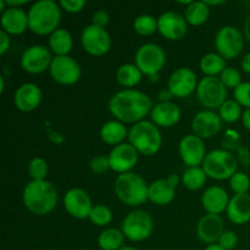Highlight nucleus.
I'll return each mask as SVG.
<instances>
[{"instance_id": "obj_19", "label": "nucleus", "mask_w": 250, "mask_h": 250, "mask_svg": "<svg viewBox=\"0 0 250 250\" xmlns=\"http://www.w3.org/2000/svg\"><path fill=\"white\" fill-rule=\"evenodd\" d=\"M139 153L129 143H122L114 146L109 153L110 170L122 175V173L132 172L134 166L138 163Z\"/></svg>"}, {"instance_id": "obj_20", "label": "nucleus", "mask_w": 250, "mask_h": 250, "mask_svg": "<svg viewBox=\"0 0 250 250\" xmlns=\"http://www.w3.org/2000/svg\"><path fill=\"white\" fill-rule=\"evenodd\" d=\"M187 21L178 12L166 11L158 17V32L167 41H180L187 34Z\"/></svg>"}, {"instance_id": "obj_38", "label": "nucleus", "mask_w": 250, "mask_h": 250, "mask_svg": "<svg viewBox=\"0 0 250 250\" xmlns=\"http://www.w3.org/2000/svg\"><path fill=\"white\" fill-rule=\"evenodd\" d=\"M229 187L234 194H246L250 188V178L246 172L237 171L229 180Z\"/></svg>"}, {"instance_id": "obj_42", "label": "nucleus", "mask_w": 250, "mask_h": 250, "mask_svg": "<svg viewBox=\"0 0 250 250\" xmlns=\"http://www.w3.org/2000/svg\"><path fill=\"white\" fill-rule=\"evenodd\" d=\"M89 168L93 173H95V175L105 173L107 170H110L109 156L105 155V154L94 155L89 161Z\"/></svg>"}, {"instance_id": "obj_25", "label": "nucleus", "mask_w": 250, "mask_h": 250, "mask_svg": "<svg viewBox=\"0 0 250 250\" xmlns=\"http://www.w3.org/2000/svg\"><path fill=\"white\" fill-rule=\"evenodd\" d=\"M229 200V193L221 186H211L202 195V205L207 214H222L227 210Z\"/></svg>"}, {"instance_id": "obj_15", "label": "nucleus", "mask_w": 250, "mask_h": 250, "mask_svg": "<svg viewBox=\"0 0 250 250\" xmlns=\"http://www.w3.org/2000/svg\"><path fill=\"white\" fill-rule=\"evenodd\" d=\"M93 207L89 194L82 188H71L63 195V208L73 219H89Z\"/></svg>"}, {"instance_id": "obj_7", "label": "nucleus", "mask_w": 250, "mask_h": 250, "mask_svg": "<svg viewBox=\"0 0 250 250\" xmlns=\"http://www.w3.org/2000/svg\"><path fill=\"white\" fill-rule=\"evenodd\" d=\"M121 231L131 242H143L151 236L154 221L149 212L137 209L129 212L122 221Z\"/></svg>"}, {"instance_id": "obj_55", "label": "nucleus", "mask_w": 250, "mask_h": 250, "mask_svg": "<svg viewBox=\"0 0 250 250\" xmlns=\"http://www.w3.org/2000/svg\"><path fill=\"white\" fill-rule=\"evenodd\" d=\"M5 90V77L0 76V93H4Z\"/></svg>"}, {"instance_id": "obj_50", "label": "nucleus", "mask_w": 250, "mask_h": 250, "mask_svg": "<svg viewBox=\"0 0 250 250\" xmlns=\"http://www.w3.org/2000/svg\"><path fill=\"white\" fill-rule=\"evenodd\" d=\"M242 124L248 131H250V109H244L243 115H242Z\"/></svg>"}, {"instance_id": "obj_51", "label": "nucleus", "mask_w": 250, "mask_h": 250, "mask_svg": "<svg viewBox=\"0 0 250 250\" xmlns=\"http://www.w3.org/2000/svg\"><path fill=\"white\" fill-rule=\"evenodd\" d=\"M7 7H22L28 4V0H5Z\"/></svg>"}, {"instance_id": "obj_3", "label": "nucleus", "mask_w": 250, "mask_h": 250, "mask_svg": "<svg viewBox=\"0 0 250 250\" xmlns=\"http://www.w3.org/2000/svg\"><path fill=\"white\" fill-rule=\"evenodd\" d=\"M61 7L54 0H39L28 10V29L37 36H50L61 21Z\"/></svg>"}, {"instance_id": "obj_24", "label": "nucleus", "mask_w": 250, "mask_h": 250, "mask_svg": "<svg viewBox=\"0 0 250 250\" xmlns=\"http://www.w3.org/2000/svg\"><path fill=\"white\" fill-rule=\"evenodd\" d=\"M181 116H182V112H181L180 106L172 102L158 103L154 105L150 112L151 122L158 127H165V128L176 126L180 122Z\"/></svg>"}, {"instance_id": "obj_9", "label": "nucleus", "mask_w": 250, "mask_h": 250, "mask_svg": "<svg viewBox=\"0 0 250 250\" xmlns=\"http://www.w3.org/2000/svg\"><path fill=\"white\" fill-rule=\"evenodd\" d=\"M197 97L205 109L215 111L227 100V88L219 77L204 76L198 83Z\"/></svg>"}, {"instance_id": "obj_35", "label": "nucleus", "mask_w": 250, "mask_h": 250, "mask_svg": "<svg viewBox=\"0 0 250 250\" xmlns=\"http://www.w3.org/2000/svg\"><path fill=\"white\" fill-rule=\"evenodd\" d=\"M219 115L225 124H234L242 119L243 110L234 99H227L219 109Z\"/></svg>"}, {"instance_id": "obj_14", "label": "nucleus", "mask_w": 250, "mask_h": 250, "mask_svg": "<svg viewBox=\"0 0 250 250\" xmlns=\"http://www.w3.org/2000/svg\"><path fill=\"white\" fill-rule=\"evenodd\" d=\"M178 153L183 164L188 167H200L208 154L204 139L194 136L193 133L187 134L181 139Z\"/></svg>"}, {"instance_id": "obj_26", "label": "nucleus", "mask_w": 250, "mask_h": 250, "mask_svg": "<svg viewBox=\"0 0 250 250\" xmlns=\"http://www.w3.org/2000/svg\"><path fill=\"white\" fill-rule=\"evenodd\" d=\"M227 217L237 226L248 224L250 221V194H234L229 200L226 210Z\"/></svg>"}, {"instance_id": "obj_13", "label": "nucleus", "mask_w": 250, "mask_h": 250, "mask_svg": "<svg viewBox=\"0 0 250 250\" xmlns=\"http://www.w3.org/2000/svg\"><path fill=\"white\" fill-rule=\"evenodd\" d=\"M51 51L48 46L36 44L31 45L22 53L21 67L29 75H39L50 68L53 61Z\"/></svg>"}, {"instance_id": "obj_32", "label": "nucleus", "mask_w": 250, "mask_h": 250, "mask_svg": "<svg viewBox=\"0 0 250 250\" xmlns=\"http://www.w3.org/2000/svg\"><path fill=\"white\" fill-rule=\"evenodd\" d=\"M124 232L117 229H105L98 237V246L102 250H119L125 243Z\"/></svg>"}, {"instance_id": "obj_4", "label": "nucleus", "mask_w": 250, "mask_h": 250, "mask_svg": "<svg viewBox=\"0 0 250 250\" xmlns=\"http://www.w3.org/2000/svg\"><path fill=\"white\" fill-rule=\"evenodd\" d=\"M149 185L141 175L136 172H127L117 176L114 185L117 199L128 207H138L148 199Z\"/></svg>"}, {"instance_id": "obj_18", "label": "nucleus", "mask_w": 250, "mask_h": 250, "mask_svg": "<svg viewBox=\"0 0 250 250\" xmlns=\"http://www.w3.org/2000/svg\"><path fill=\"white\" fill-rule=\"evenodd\" d=\"M224 121L220 115L212 110H202L197 112L192 119L190 128L194 136L202 139H209L216 136L222 128Z\"/></svg>"}, {"instance_id": "obj_54", "label": "nucleus", "mask_w": 250, "mask_h": 250, "mask_svg": "<svg viewBox=\"0 0 250 250\" xmlns=\"http://www.w3.org/2000/svg\"><path fill=\"white\" fill-rule=\"evenodd\" d=\"M204 250H225V249L216 243V244H210V246H208Z\"/></svg>"}, {"instance_id": "obj_16", "label": "nucleus", "mask_w": 250, "mask_h": 250, "mask_svg": "<svg viewBox=\"0 0 250 250\" xmlns=\"http://www.w3.org/2000/svg\"><path fill=\"white\" fill-rule=\"evenodd\" d=\"M198 78L194 71L189 67H180L168 77L167 89L176 98H188L197 92Z\"/></svg>"}, {"instance_id": "obj_39", "label": "nucleus", "mask_w": 250, "mask_h": 250, "mask_svg": "<svg viewBox=\"0 0 250 250\" xmlns=\"http://www.w3.org/2000/svg\"><path fill=\"white\" fill-rule=\"evenodd\" d=\"M220 81L224 83L227 89H236L239 84H242V76L237 68L226 67L219 76Z\"/></svg>"}, {"instance_id": "obj_10", "label": "nucleus", "mask_w": 250, "mask_h": 250, "mask_svg": "<svg viewBox=\"0 0 250 250\" xmlns=\"http://www.w3.org/2000/svg\"><path fill=\"white\" fill-rule=\"evenodd\" d=\"M215 48L225 60L238 58L244 49V36L237 27L224 26L215 36Z\"/></svg>"}, {"instance_id": "obj_49", "label": "nucleus", "mask_w": 250, "mask_h": 250, "mask_svg": "<svg viewBox=\"0 0 250 250\" xmlns=\"http://www.w3.org/2000/svg\"><path fill=\"white\" fill-rule=\"evenodd\" d=\"M158 97H159V100H160V103H166V102H171V99L173 98V95L168 89H164L159 93Z\"/></svg>"}, {"instance_id": "obj_41", "label": "nucleus", "mask_w": 250, "mask_h": 250, "mask_svg": "<svg viewBox=\"0 0 250 250\" xmlns=\"http://www.w3.org/2000/svg\"><path fill=\"white\" fill-rule=\"evenodd\" d=\"M233 97L242 107L250 109V82H242L233 90Z\"/></svg>"}, {"instance_id": "obj_11", "label": "nucleus", "mask_w": 250, "mask_h": 250, "mask_svg": "<svg viewBox=\"0 0 250 250\" xmlns=\"http://www.w3.org/2000/svg\"><path fill=\"white\" fill-rule=\"evenodd\" d=\"M81 44L87 54L92 56H104L111 49V37L105 28L88 24L81 33Z\"/></svg>"}, {"instance_id": "obj_8", "label": "nucleus", "mask_w": 250, "mask_h": 250, "mask_svg": "<svg viewBox=\"0 0 250 250\" xmlns=\"http://www.w3.org/2000/svg\"><path fill=\"white\" fill-rule=\"evenodd\" d=\"M134 63L143 75L158 76L166 63V54L158 44L146 43L137 49Z\"/></svg>"}, {"instance_id": "obj_44", "label": "nucleus", "mask_w": 250, "mask_h": 250, "mask_svg": "<svg viewBox=\"0 0 250 250\" xmlns=\"http://www.w3.org/2000/svg\"><path fill=\"white\" fill-rule=\"evenodd\" d=\"M61 9L68 14H78L85 6L84 0H60L59 1Z\"/></svg>"}, {"instance_id": "obj_6", "label": "nucleus", "mask_w": 250, "mask_h": 250, "mask_svg": "<svg viewBox=\"0 0 250 250\" xmlns=\"http://www.w3.org/2000/svg\"><path fill=\"white\" fill-rule=\"evenodd\" d=\"M202 167L211 180H231L232 176L238 170V161L231 151L215 149L207 154Z\"/></svg>"}, {"instance_id": "obj_2", "label": "nucleus", "mask_w": 250, "mask_h": 250, "mask_svg": "<svg viewBox=\"0 0 250 250\" xmlns=\"http://www.w3.org/2000/svg\"><path fill=\"white\" fill-rule=\"evenodd\" d=\"M59 193L55 186L49 181H31L22 193V202L29 212L38 216L49 214L58 205Z\"/></svg>"}, {"instance_id": "obj_1", "label": "nucleus", "mask_w": 250, "mask_h": 250, "mask_svg": "<svg viewBox=\"0 0 250 250\" xmlns=\"http://www.w3.org/2000/svg\"><path fill=\"white\" fill-rule=\"evenodd\" d=\"M153 107L150 97L137 89L120 90L115 93L107 103L110 114L125 125H134L143 121Z\"/></svg>"}, {"instance_id": "obj_5", "label": "nucleus", "mask_w": 250, "mask_h": 250, "mask_svg": "<svg viewBox=\"0 0 250 250\" xmlns=\"http://www.w3.org/2000/svg\"><path fill=\"white\" fill-rule=\"evenodd\" d=\"M128 143L139 154L151 156L158 153L163 144V134L160 128L151 121H143L132 125L128 129Z\"/></svg>"}, {"instance_id": "obj_53", "label": "nucleus", "mask_w": 250, "mask_h": 250, "mask_svg": "<svg viewBox=\"0 0 250 250\" xmlns=\"http://www.w3.org/2000/svg\"><path fill=\"white\" fill-rule=\"evenodd\" d=\"M204 2L205 4L208 5V6H216V5H222V4H225V0H215V1H209V0H204Z\"/></svg>"}, {"instance_id": "obj_12", "label": "nucleus", "mask_w": 250, "mask_h": 250, "mask_svg": "<svg viewBox=\"0 0 250 250\" xmlns=\"http://www.w3.org/2000/svg\"><path fill=\"white\" fill-rule=\"evenodd\" d=\"M49 73L53 81L61 85H72L80 81L82 70L76 59L72 56H54Z\"/></svg>"}, {"instance_id": "obj_56", "label": "nucleus", "mask_w": 250, "mask_h": 250, "mask_svg": "<svg viewBox=\"0 0 250 250\" xmlns=\"http://www.w3.org/2000/svg\"><path fill=\"white\" fill-rule=\"evenodd\" d=\"M119 250H138L137 248H134V247H128V246H125V247H122L121 249H119Z\"/></svg>"}, {"instance_id": "obj_21", "label": "nucleus", "mask_w": 250, "mask_h": 250, "mask_svg": "<svg viewBox=\"0 0 250 250\" xmlns=\"http://www.w3.org/2000/svg\"><path fill=\"white\" fill-rule=\"evenodd\" d=\"M225 231V222L220 215L207 214L198 221L197 236L208 246L216 244Z\"/></svg>"}, {"instance_id": "obj_17", "label": "nucleus", "mask_w": 250, "mask_h": 250, "mask_svg": "<svg viewBox=\"0 0 250 250\" xmlns=\"http://www.w3.org/2000/svg\"><path fill=\"white\" fill-rule=\"evenodd\" d=\"M180 176L172 173L166 178H160L149 185L148 199L159 207L168 205L176 195V189L180 183Z\"/></svg>"}, {"instance_id": "obj_45", "label": "nucleus", "mask_w": 250, "mask_h": 250, "mask_svg": "<svg viewBox=\"0 0 250 250\" xmlns=\"http://www.w3.org/2000/svg\"><path fill=\"white\" fill-rule=\"evenodd\" d=\"M110 22V16L105 10H97L92 16V23L105 28Z\"/></svg>"}, {"instance_id": "obj_33", "label": "nucleus", "mask_w": 250, "mask_h": 250, "mask_svg": "<svg viewBox=\"0 0 250 250\" xmlns=\"http://www.w3.org/2000/svg\"><path fill=\"white\" fill-rule=\"evenodd\" d=\"M208 176L203 167H188L187 170L183 172L181 182L183 183L187 189L189 190H199L204 187L207 183Z\"/></svg>"}, {"instance_id": "obj_37", "label": "nucleus", "mask_w": 250, "mask_h": 250, "mask_svg": "<svg viewBox=\"0 0 250 250\" xmlns=\"http://www.w3.org/2000/svg\"><path fill=\"white\" fill-rule=\"evenodd\" d=\"M28 175L32 181H44L49 173V165L43 158H33L28 163Z\"/></svg>"}, {"instance_id": "obj_29", "label": "nucleus", "mask_w": 250, "mask_h": 250, "mask_svg": "<svg viewBox=\"0 0 250 250\" xmlns=\"http://www.w3.org/2000/svg\"><path fill=\"white\" fill-rule=\"evenodd\" d=\"M210 7L204 2V0L190 1L186 6L185 19L190 26H202L209 20Z\"/></svg>"}, {"instance_id": "obj_36", "label": "nucleus", "mask_w": 250, "mask_h": 250, "mask_svg": "<svg viewBox=\"0 0 250 250\" xmlns=\"http://www.w3.org/2000/svg\"><path fill=\"white\" fill-rule=\"evenodd\" d=\"M89 221L97 227H105L112 221V211L104 204L94 205L90 211Z\"/></svg>"}, {"instance_id": "obj_46", "label": "nucleus", "mask_w": 250, "mask_h": 250, "mask_svg": "<svg viewBox=\"0 0 250 250\" xmlns=\"http://www.w3.org/2000/svg\"><path fill=\"white\" fill-rule=\"evenodd\" d=\"M236 158L238 164L244 167H250V150L246 146H241L236 150Z\"/></svg>"}, {"instance_id": "obj_48", "label": "nucleus", "mask_w": 250, "mask_h": 250, "mask_svg": "<svg viewBox=\"0 0 250 250\" xmlns=\"http://www.w3.org/2000/svg\"><path fill=\"white\" fill-rule=\"evenodd\" d=\"M241 67H242V70L244 71V72L250 75V51H249V53H247L246 55L243 56V59H242Z\"/></svg>"}, {"instance_id": "obj_34", "label": "nucleus", "mask_w": 250, "mask_h": 250, "mask_svg": "<svg viewBox=\"0 0 250 250\" xmlns=\"http://www.w3.org/2000/svg\"><path fill=\"white\" fill-rule=\"evenodd\" d=\"M133 29L142 37H149L158 31V19L148 14L139 15L133 21Z\"/></svg>"}, {"instance_id": "obj_22", "label": "nucleus", "mask_w": 250, "mask_h": 250, "mask_svg": "<svg viewBox=\"0 0 250 250\" xmlns=\"http://www.w3.org/2000/svg\"><path fill=\"white\" fill-rule=\"evenodd\" d=\"M43 93L36 83H23L16 89L14 94V104L17 110L22 112H32L39 107Z\"/></svg>"}, {"instance_id": "obj_43", "label": "nucleus", "mask_w": 250, "mask_h": 250, "mask_svg": "<svg viewBox=\"0 0 250 250\" xmlns=\"http://www.w3.org/2000/svg\"><path fill=\"white\" fill-rule=\"evenodd\" d=\"M217 244L225 250H233L238 244V236L233 231H225L224 234L220 237Z\"/></svg>"}, {"instance_id": "obj_31", "label": "nucleus", "mask_w": 250, "mask_h": 250, "mask_svg": "<svg viewBox=\"0 0 250 250\" xmlns=\"http://www.w3.org/2000/svg\"><path fill=\"white\" fill-rule=\"evenodd\" d=\"M200 71L208 77H217L227 67L226 60L217 53H208L200 59Z\"/></svg>"}, {"instance_id": "obj_23", "label": "nucleus", "mask_w": 250, "mask_h": 250, "mask_svg": "<svg viewBox=\"0 0 250 250\" xmlns=\"http://www.w3.org/2000/svg\"><path fill=\"white\" fill-rule=\"evenodd\" d=\"M1 31L10 36H19L28 29V12L22 7H7L0 16Z\"/></svg>"}, {"instance_id": "obj_28", "label": "nucleus", "mask_w": 250, "mask_h": 250, "mask_svg": "<svg viewBox=\"0 0 250 250\" xmlns=\"http://www.w3.org/2000/svg\"><path fill=\"white\" fill-rule=\"evenodd\" d=\"M48 48L55 56H66L73 48L72 34L66 28H58L49 36Z\"/></svg>"}, {"instance_id": "obj_40", "label": "nucleus", "mask_w": 250, "mask_h": 250, "mask_svg": "<svg viewBox=\"0 0 250 250\" xmlns=\"http://www.w3.org/2000/svg\"><path fill=\"white\" fill-rule=\"evenodd\" d=\"M241 134L236 129L229 128L225 131L221 139V149L227 151H236L241 146Z\"/></svg>"}, {"instance_id": "obj_30", "label": "nucleus", "mask_w": 250, "mask_h": 250, "mask_svg": "<svg viewBox=\"0 0 250 250\" xmlns=\"http://www.w3.org/2000/svg\"><path fill=\"white\" fill-rule=\"evenodd\" d=\"M143 77L136 63H124L116 71V81L121 87L126 89H133L137 84H139Z\"/></svg>"}, {"instance_id": "obj_52", "label": "nucleus", "mask_w": 250, "mask_h": 250, "mask_svg": "<svg viewBox=\"0 0 250 250\" xmlns=\"http://www.w3.org/2000/svg\"><path fill=\"white\" fill-rule=\"evenodd\" d=\"M243 36L247 41L250 42V15L246 19L243 24Z\"/></svg>"}, {"instance_id": "obj_47", "label": "nucleus", "mask_w": 250, "mask_h": 250, "mask_svg": "<svg viewBox=\"0 0 250 250\" xmlns=\"http://www.w3.org/2000/svg\"><path fill=\"white\" fill-rule=\"evenodd\" d=\"M0 38H1V43H0V55H4L7 50L10 49V34L6 32L0 31Z\"/></svg>"}, {"instance_id": "obj_27", "label": "nucleus", "mask_w": 250, "mask_h": 250, "mask_svg": "<svg viewBox=\"0 0 250 250\" xmlns=\"http://www.w3.org/2000/svg\"><path fill=\"white\" fill-rule=\"evenodd\" d=\"M100 138L107 146H120L125 143V139L128 138V129L122 122L117 120H110L105 122L100 128Z\"/></svg>"}]
</instances>
